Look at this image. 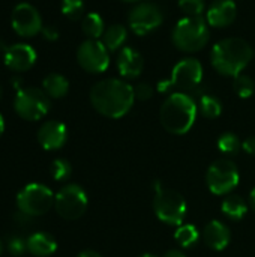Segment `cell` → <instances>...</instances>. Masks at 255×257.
Listing matches in <instances>:
<instances>
[{"label": "cell", "mask_w": 255, "mask_h": 257, "mask_svg": "<svg viewBox=\"0 0 255 257\" xmlns=\"http://www.w3.org/2000/svg\"><path fill=\"white\" fill-rule=\"evenodd\" d=\"M134 87L119 78H105L96 83L90 90V102L93 108L110 119L125 116L134 105Z\"/></svg>", "instance_id": "cell-1"}, {"label": "cell", "mask_w": 255, "mask_h": 257, "mask_svg": "<svg viewBox=\"0 0 255 257\" xmlns=\"http://www.w3.org/2000/svg\"><path fill=\"white\" fill-rule=\"evenodd\" d=\"M254 57L252 47L242 38H225L210 51L212 66L225 77H237Z\"/></svg>", "instance_id": "cell-2"}, {"label": "cell", "mask_w": 255, "mask_h": 257, "mask_svg": "<svg viewBox=\"0 0 255 257\" xmlns=\"http://www.w3.org/2000/svg\"><path fill=\"white\" fill-rule=\"evenodd\" d=\"M197 111L198 107L192 96L183 92H174L164 101L159 119L168 133L182 136L192 128L197 119Z\"/></svg>", "instance_id": "cell-3"}, {"label": "cell", "mask_w": 255, "mask_h": 257, "mask_svg": "<svg viewBox=\"0 0 255 257\" xmlns=\"http://www.w3.org/2000/svg\"><path fill=\"white\" fill-rule=\"evenodd\" d=\"M209 24L203 17H185L176 23L171 32L174 47L185 53L200 51L209 41Z\"/></svg>", "instance_id": "cell-4"}, {"label": "cell", "mask_w": 255, "mask_h": 257, "mask_svg": "<svg viewBox=\"0 0 255 257\" xmlns=\"http://www.w3.org/2000/svg\"><path fill=\"white\" fill-rule=\"evenodd\" d=\"M203 80V66L194 57H186L177 62L173 68L171 77L168 80H162L158 83L156 89L161 93H170L173 89L179 92L194 90Z\"/></svg>", "instance_id": "cell-5"}, {"label": "cell", "mask_w": 255, "mask_h": 257, "mask_svg": "<svg viewBox=\"0 0 255 257\" xmlns=\"http://www.w3.org/2000/svg\"><path fill=\"white\" fill-rule=\"evenodd\" d=\"M153 211L156 217L170 226H182L186 217V202L183 196L174 190L162 188L159 182H155Z\"/></svg>", "instance_id": "cell-6"}, {"label": "cell", "mask_w": 255, "mask_h": 257, "mask_svg": "<svg viewBox=\"0 0 255 257\" xmlns=\"http://www.w3.org/2000/svg\"><path fill=\"white\" fill-rule=\"evenodd\" d=\"M56 196L44 184H29L17 194V208L29 217H41L54 206Z\"/></svg>", "instance_id": "cell-7"}, {"label": "cell", "mask_w": 255, "mask_h": 257, "mask_svg": "<svg viewBox=\"0 0 255 257\" xmlns=\"http://www.w3.org/2000/svg\"><path fill=\"white\" fill-rule=\"evenodd\" d=\"M50 96L38 87H23L17 92L14 99L15 113L29 122L42 119L50 111Z\"/></svg>", "instance_id": "cell-8"}, {"label": "cell", "mask_w": 255, "mask_h": 257, "mask_svg": "<svg viewBox=\"0 0 255 257\" xmlns=\"http://www.w3.org/2000/svg\"><path fill=\"white\" fill-rule=\"evenodd\" d=\"M54 208L59 217L68 221L78 220L87 209V194L77 184H68L59 190L54 199Z\"/></svg>", "instance_id": "cell-9"}, {"label": "cell", "mask_w": 255, "mask_h": 257, "mask_svg": "<svg viewBox=\"0 0 255 257\" xmlns=\"http://www.w3.org/2000/svg\"><path fill=\"white\" fill-rule=\"evenodd\" d=\"M164 21V14L156 3L152 2H140L135 5L128 14V24L131 30L138 35L144 36L158 29Z\"/></svg>", "instance_id": "cell-10"}, {"label": "cell", "mask_w": 255, "mask_h": 257, "mask_svg": "<svg viewBox=\"0 0 255 257\" xmlns=\"http://www.w3.org/2000/svg\"><path fill=\"white\" fill-rule=\"evenodd\" d=\"M209 190L216 196L228 194L239 184V170L236 164L230 160L215 161L206 175Z\"/></svg>", "instance_id": "cell-11"}, {"label": "cell", "mask_w": 255, "mask_h": 257, "mask_svg": "<svg viewBox=\"0 0 255 257\" xmlns=\"http://www.w3.org/2000/svg\"><path fill=\"white\" fill-rule=\"evenodd\" d=\"M110 51L99 39H86L80 44L77 50V60L78 65L90 72V74H101L107 71L110 65Z\"/></svg>", "instance_id": "cell-12"}, {"label": "cell", "mask_w": 255, "mask_h": 257, "mask_svg": "<svg viewBox=\"0 0 255 257\" xmlns=\"http://www.w3.org/2000/svg\"><path fill=\"white\" fill-rule=\"evenodd\" d=\"M11 26L14 32L23 38H32L41 33L44 24L39 11L30 3H18L11 14Z\"/></svg>", "instance_id": "cell-13"}, {"label": "cell", "mask_w": 255, "mask_h": 257, "mask_svg": "<svg viewBox=\"0 0 255 257\" xmlns=\"http://www.w3.org/2000/svg\"><path fill=\"white\" fill-rule=\"evenodd\" d=\"M38 59L35 48L29 44H14L6 48L3 53L5 65L15 72L29 71Z\"/></svg>", "instance_id": "cell-14"}, {"label": "cell", "mask_w": 255, "mask_h": 257, "mask_svg": "<svg viewBox=\"0 0 255 257\" xmlns=\"http://www.w3.org/2000/svg\"><path fill=\"white\" fill-rule=\"evenodd\" d=\"M68 140L66 125L59 120H48L38 130V142L45 151H57Z\"/></svg>", "instance_id": "cell-15"}, {"label": "cell", "mask_w": 255, "mask_h": 257, "mask_svg": "<svg viewBox=\"0 0 255 257\" xmlns=\"http://www.w3.org/2000/svg\"><path fill=\"white\" fill-rule=\"evenodd\" d=\"M237 15V6L233 0H215L206 14V21L212 27L224 29L234 23Z\"/></svg>", "instance_id": "cell-16"}, {"label": "cell", "mask_w": 255, "mask_h": 257, "mask_svg": "<svg viewBox=\"0 0 255 257\" xmlns=\"http://www.w3.org/2000/svg\"><path fill=\"white\" fill-rule=\"evenodd\" d=\"M144 68V59L140 51L132 47H125L117 54V69L123 78H137Z\"/></svg>", "instance_id": "cell-17"}, {"label": "cell", "mask_w": 255, "mask_h": 257, "mask_svg": "<svg viewBox=\"0 0 255 257\" xmlns=\"http://www.w3.org/2000/svg\"><path fill=\"white\" fill-rule=\"evenodd\" d=\"M203 239L206 245H209L212 250L221 251L230 244V229L222 221L212 220L203 230Z\"/></svg>", "instance_id": "cell-18"}, {"label": "cell", "mask_w": 255, "mask_h": 257, "mask_svg": "<svg viewBox=\"0 0 255 257\" xmlns=\"http://www.w3.org/2000/svg\"><path fill=\"white\" fill-rule=\"evenodd\" d=\"M56 239L45 232H36L27 238V251L35 257H50L56 253Z\"/></svg>", "instance_id": "cell-19"}, {"label": "cell", "mask_w": 255, "mask_h": 257, "mask_svg": "<svg viewBox=\"0 0 255 257\" xmlns=\"http://www.w3.org/2000/svg\"><path fill=\"white\" fill-rule=\"evenodd\" d=\"M42 87H44V92L50 96V98H54V99H59V98H63L68 90H69V81L66 77H63L62 74H57V72H51L48 74L44 81H42Z\"/></svg>", "instance_id": "cell-20"}, {"label": "cell", "mask_w": 255, "mask_h": 257, "mask_svg": "<svg viewBox=\"0 0 255 257\" xmlns=\"http://www.w3.org/2000/svg\"><path fill=\"white\" fill-rule=\"evenodd\" d=\"M128 30L122 24H111L105 29L102 35V44L108 51H117L126 41Z\"/></svg>", "instance_id": "cell-21"}, {"label": "cell", "mask_w": 255, "mask_h": 257, "mask_svg": "<svg viewBox=\"0 0 255 257\" xmlns=\"http://www.w3.org/2000/svg\"><path fill=\"white\" fill-rule=\"evenodd\" d=\"M221 209H222V214L227 218L234 220V221H239V220H242L246 215L248 205L239 196H228V197L224 199V202L221 205Z\"/></svg>", "instance_id": "cell-22"}, {"label": "cell", "mask_w": 255, "mask_h": 257, "mask_svg": "<svg viewBox=\"0 0 255 257\" xmlns=\"http://www.w3.org/2000/svg\"><path fill=\"white\" fill-rule=\"evenodd\" d=\"M81 30H83V33L89 39H99V38H102V35L105 32V26H104L102 17L99 14H96V12L87 14L83 18V21H81Z\"/></svg>", "instance_id": "cell-23"}, {"label": "cell", "mask_w": 255, "mask_h": 257, "mask_svg": "<svg viewBox=\"0 0 255 257\" xmlns=\"http://www.w3.org/2000/svg\"><path fill=\"white\" fill-rule=\"evenodd\" d=\"M198 110H200V113L204 117H207V119H216L222 113V104H221V101L216 96L209 95V93H203L200 96Z\"/></svg>", "instance_id": "cell-24"}, {"label": "cell", "mask_w": 255, "mask_h": 257, "mask_svg": "<svg viewBox=\"0 0 255 257\" xmlns=\"http://www.w3.org/2000/svg\"><path fill=\"white\" fill-rule=\"evenodd\" d=\"M200 238V233L197 230V227L191 226V224H182L177 227V230L174 232V239L176 242L183 247V248H188L191 245H194Z\"/></svg>", "instance_id": "cell-25"}, {"label": "cell", "mask_w": 255, "mask_h": 257, "mask_svg": "<svg viewBox=\"0 0 255 257\" xmlns=\"http://www.w3.org/2000/svg\"><path fill=\"white\" fill-rule=\"evenodd\" d=\"M218 148L227 155H236L240 151L242 143L234 133H224L218 140Z\"/></svg>", "instance_id": "cell-26"}, {"label": "cell", "mask_w": 255, "mask_h": 257, "mask_svg": "<svg viewBox=\"0 0 255 257\" xmlns=\"http://www.w3.org/2000/svg\"><path fill=\"white\" fill-rule=\"evenodd\" d=\"M255 90L254 80L249 75L239 74L234 77V92L237 93L239 98H249Z\"/></svg>", "instance_id": "cell-27"}, {"label": "cell", "mask_w": 255, "mask_h": 257, "mask_svg": "<svg viewBox=\"0 0 255 257\" xmlns=\"http://www.w3.org/2000/svg\"><path fill=\"white\" fill-rule=\"evenodd\" d=\"M50 170H51V176H53L54 181L63 182V181H66L71 176L72 167H71L69 161L63 160V158H57V160L53 161Z\"/></svg>", "instance_id": "cell-28"}, {"label": "cell", "mask_w": 255, "mask_h": 257, "mask_svg": "<svg viewBox=\"0 0 255 257\" xmlns=\"http://www.w3.org/2000/svg\"><path fill=\"white\" fill-rule=\"evenodd\" d=\"M62 12L69 20H78L84 12L83 0H62Z\"/></svg>", "instance_id": "cell-29"}, {"label": "cell", "mask_w": 255, "mask_h": 257, "mask_svg": "<svg viewBox=\"0 0 255 257\" xmlns=\"http://www.w3.org/2000/svg\"><path fill=\"white\" fill-rule=\"evenodd\" d=\"M180 9L188 17H201L204 12V0H179Z\"/></svg>", "instance_id": "cell-30"}, {"label": "cell", "mask_w": 255, "mask_h": 257, "mask_svg": "<svg viewBox=\"0 0 255 257\" xmlns=\"http://www.w3.org/2000/svg\"><path fill=\"white\" fill-rule=\"evenodd\" d=\"M8 251L14 257L23 256L27 251V241H24L20 236H12L8 241Z\"/></svg>", "instance_id": "cell-31"}, {"label": "cell", "mask_w": 255, "mask_h": 257, "mask_svg": "<svg viewBox=\"0 0 255 257\" xmlns=\"http://www.w3.org/2000/svg\"><path fill=\"white\" fill-rule=\"evenodd\" d=\"M134 93H135V99L147 101L153 96V87L149 83H140L134 87Z\"/></svg>", "instance_id": "cell-32"}, {"label": "cell", "mask_w": 255, "mask_h": 257, "mask_svg": "<svg viewBox=\"0 0 255 257\" xmlns=\"http://www.w3.org/2000/svg\"><path fill=\"white\" fill-rule=\"evenodd\" d=\"M41 33H42V36H44L47 41H56V39L59 38V30H57L54 26H51V24L44 26L42 30H41Z\"/></svg>", "instance_id": "cell-33"}, {"label": "cell", "mask_w": 255, "mask_h": 257, "mask_svg": "<svg viewBox=\"0 0 255 257\" xmlns=\"http://www.w3.org/2000/svg\"><path fill=\"white\" fill-rule=\"evenodd\" d=\"M242 148L246 154L249 155H255V136L254 137H248L243 143H242Z\"/></svg>", "instance_id": "cell-34"}, {"label": "cell", "mask_w": 255, "mask_h": 257, "mask_svg": "<svg viewBox=\"0 0 255 257\" xmlns=\"http://www.w3.org/2000/svg\"><path fill=\"white\" fill-rule=\"evenodd\" d=\"M77 257H102L99 253L96 251H92V250H86V251H81Z\"/></svg>", "instance_id": "cell-35"}, {"label": "cell", "mask_w": 255, "mask_h": 257, "mask_svg": "<svg viewBox=\"0 0 255 257\" xmlns=\"http://www.w3.org/2000/svg\"><path fill=\"white\" fill-rule=\"evenodd\" d=\"M164 257H186L180 250H170V251H167Z\"/></svg>", "instance_id": "cell-36"}, {"label": "cell", "mask_w": 255, "mask_h": 257, "mask_svg": "<svg viewBox=\"0 0 255 257\" xmlns=\"http://www.w3.org/2000/svg\"><path fill=\"white\" fill-rule=\"evenodd\" d=\"M12 86H14L15 89L20 90V89H21V78H20V77H14V78H12Z\"/></svg>", "instance_id": "cell-37"}, {"label": "cell", "mask_w": 255, "mask_h": 257, "mask_svg": "<svg viewBox=\"0 0 255 257\" xmlns=\"http://www.w3.org/2000/svg\"><path fill=\"white\" fill-rule=\"evenodd\" d=\"M249 202H251V206H252V209L255 211V188L249 193Z\"/></svg>", "instance_id": "cell-38"}, {"label": "cell", "mask_w": 255, "mask_h": 257, "mask_svg": "<svg viewBox=\"0 0 255 257\" xmlns=\"http://www.w3.org/2000/svg\"><path fill=\"white\" fill-rule=\"evenodd\" d=\"M3 131H5V119H3V116L0 114V137H2V134H3Z\"/></svg>", "instance_id": "cell-39"}, {"label": "cell", "mask_w": 255, "mask_h": 257, "mask_svg": "<svg viewBox=\"0 0 255 257\" xmlns=\"http://www.w3.org/2000/svg\"><path fill=\"white\" fill-rule=\"evenodd\" d=\"M6 48H8V45H5V44H3V41H0V51H3V53H5V51H6Z\"/></svg>", "instance_id": "cell-40"}, {"label": "cell", "mask_w": 255, "mask_h": 257, "mask_svg": "<svg viewBox=\"0 0 255 257\" xmlns=\"http://www.w3.org/2000/svg\"><path fill=\"white\" fill-rule=\"evenodd\" d=\"M122 2H126V3H135V2H140V0H122Z\"/></svg>", "instance_id": "cell-41"}, {"label": "cell", "mask_w": 255, "mask_h": 257, "mask_svg": "<svg viewBox=\"0 0 255 257\" xmlns=\"http://www.w3.org/2000/svg\"><path fill=\"white\" fill-rule=\"evenodd\" d=\"M2 253H3V242L0 241V256H2Z\"/></svg>", "instance_id": "cell-42"}, {"label": "cell", "mask_w": 255, "mask_h": 257, "mask_svg": "<svg viewBox=\"0 0 255 257\" xmlns=\"http://www.w3.org/2000/svg\"><path fill=\"white\" fill-rule=\"evenodd\" d=\"M140 257H156V256H153V254H143V256H140Z\"/></svg>", "instance_id": "cell-43"}, {"label": "cell", "mask_w": 255, "mask_h": 257, "mask_svg": "<svg viewBox=\"0 0 255 257\" xmlns=\"http://www.w3.org/2000/svg\"><path fill=\"white\" fill-rule=\"evenodd\" d=\"M2 95H3V90H2V86H0V98H2Z\"/></svg>", "instance_id": "cell-44"}]
</instances>
